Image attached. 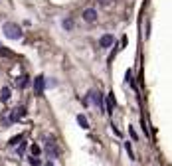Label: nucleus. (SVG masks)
Returning <instances> with one entry per match:
<instances>
[{
  "mask_svg": "<svg viewBox=\"0 0 172 166\" xmlns=\"http://www.w3.org/2000/svg\"><path fill=\"white\" fill-rule=\"evenodd\" d=\"M2 32H4V36H6L8 40H20L24 36L22 34V28H20L16 22H6V24L2 26Z\"/></svg>",
  "mask_w": 172,
  "mask_h": 166,
  "instance_id": "1",
  "label": "nucleus"
},
{
  "mask_svg": "<svg viewBox=\"0 0 172 166\" xmlns=\"http://www.w3.org/2000/svg\"><path fill=\"white\" fill-rule=\"evenodd\" d=\"M89 101H93V103L103 111V95H101L99 91H89V93H87V103H89Z\"/></svg>",
  "mask_w": 172,
  "mask_h": 166,
  "instance_id": "2",
  "label": "nucleus"
},
{
  "mask_svg": "<svg viewBox=\"0 0 172 166\" xmlns=\"http://www.w3.org/2000/svg\"><path fill=\"white\" fill-rule=\"evenodd\" d=\"M44 89H46V77L44 75H38L34 79V91H36V95H42V93H44Z\"/></svg>",
  "mask_w": 172,
  "mask_h": 166,
  "instance_id": "3",
  "label": "nucleus"
},
{
  "mask_svg": "<svg viewBox=\"0 0 172 166\" xmlns=\"http://www.w3.org/2000/svg\"><path fill=\"white\" fill-rule=\"evenodd\" d=\"M113 44H115V38H113L111 34H105V36H101V38H99V46L103 47V50H107V47H111Z\"/></svg>",
  "mask_w": 172,
  "mask_h": 166,
  "instance_id": "4",
  "label": "nucleus"
},
{
  "mask_svg": "<svg viewBox=\"0 0 172 166\" xmlns=\"http://www.w3.org/2000/svg\"><path fill=\"white\" fill-rule=\"evenodd\" d=\"M24 115H26V109H24V107H16V109L12 111V113H10V117H8V119H10V123H16L18 119H22Z\"/></svg>",
  "mask_w": 172,
  "mask_h": 166,
  "instance_id": "5",
  "label": "nucleus"
},
{
  "mask_svg": "<svg viewBox=\"0 0 172 166\" xmlns=\"http://www.w3.org/2000/svg\"><path fill=\"white\" fill-rule=\"evenodd\" d=\"M83 20L85 22H95V20H97V10L95 8H85L83 10Z\"/></svg>",
  "mask_w": 172,
  "mask_h": 166,
  "instance_id": "6",
  "label": "nucleus"
},
{
  "mask_svg": "<svg viewBox=\"0 0 172 166\" xmlns=\"http://www.w3.org/2000/svg\"><path fill=\"white\" fill-rule=\"evenodd\" d=\"M113 107H115V97H113V93L107 95V113H113Z\"/></svg>",
  "mask_w": 172,
  "mask_h": 166,
  "instance_id": "7",
  "label": "nucleus"
},
{
  "mask_svg": "<svg viewBox=\"0 0 172 166\" xmlns=\"http://www.w3.org/2000/svg\"><path fill=\"white\" fill-rule=\"evenodd\" d=\"M77 123L81 128H89V123H87V117L85 115H77Z\"/></svg>",
  "mask_w": 172,
  "mask_h": 166,
  "instance_id": "8",
  "label": "nucleus"
},
{
  "mask_svg": "<svg viewBox=\"0 0 172 166\" xmlns=\"http://www.w3.org/2000/svg\"><path fill=\"white\" fill-rule=\"evenodd\" d=\"M0 99H2L4 103L10 99V87H2V91H0Z\"/></svg>",
  "mask_w": 172,
  "mask_h": 166,
  "instance_id": "9",
  "label": "nucleus"
},
{
  "mask_svg": "<svg viewBox=\"0 0 172 166\" xmlns=\"http://www.w3.org/2000/svg\"><path fill=\"white\" fill-rule=\"evenodd\" d=\"M22 135H16V137H12V138H10V141H8V146H16V144H20V142H22Z\"/></svg>",
  "mask_w": 172,
  "mask_h": 166,
  "instance_id": "10",
  "label": "nucleus"
},
{
  "mask_svg": "<svg viewBox=\"0 0 172 166\" xmlns=\"http://www.w3.org/2000/svg\"><path fill=\"white\" fill-rule=\"evenodd\" d=\"M61 26H63V30H73V20L71 18H66V20H63V22H61Z\"/></svg>",
  "mask_w": 172,
  "mask_h": 166,
  "instance_id": "11",
  "label": "nucleus"
},
{
  "mask_svg": "<svg viewBox=\"0 0 172 166\" xmlns=\"http://www.w3.org/2000/svg\"><path fill=\"white\" fill-rule=\"evenodd\" d=\"M125 150H127V154H129V158L135 160V154H133V146H131V142H125Z\"/></svg>",
  "mask_w": 172,
  "mask_h": 166,
  "instance_id": "12",
  "label": "nucleus"
},
{
  "mask_svg": "<svg viewBox=\"0 0 172 166\" xmlns=\"http://www.w3.org/2000/svg\"><path fill=\"white\" fill-rule=\"evenodd\" d=\"M30 152H32V156H38V154L42 152V148L38 146V144H32V146H30Z\"/></svg>",
  "mask_w": 172,
  "mask_h": 166,
  "instance_id": "13",
  "label": "nucleus"
},
{
  "mask_svg": "<svg viewBox=\"0 0 172 166\" xmlns=\"http://www.w3.org/2000/svg\"><path fill=\"white\" fill-rule=\"evenodd\" d=\"M30 166H42L40 158H38V156H32V158H30Z\"/></svg>",
  "mask_w": 172,
  "mask_h": 166,
  "instance_id": "14",
  "label": "nucleus"
},
{
  "mask_svg": "<svg viewBox=\"0 0 172 166\" xmlns=\"http://www.w3.org/2000/svg\"><path fill=\"white\" fill-rule=\"evenodd\" d=\"M30 85V77H20V87H28Z\"/></svg>",
  "mask_w": 172,
  "mask_h": 166,
  "instance_id": "15",
  "label": "nucleus"
},
{
  "mask_svg": "<svg viewBox=\"0 0 172 166\" xmlns=\"http://www.w3.org/2000/svg\"><path fill=\"white\" fill-rule=\"evenodd\" d=\"M129 132H131V138H133V141H138V135H137V131H135L133 127H129Z\"/></svg>",
  "mask_w": 172,
  "mask_h": 166,
  "instance_id": "16",
  "label": "nucleus"
},
{
  "mask_svg": "<svg viewBox=\"0 0 172 166\" xmlns=\"http://www.w3.org/2000/svg\"><path fill=\"white\" fill-rule=\"evenodd\" d=\"M24 150H26V142H22V144H20V148H18V152H20V154H22Z\"/></svg>",
  "mask_w": 172,
  "mask_h": 166,
  "instance_id": "17",
  "label": "nucleus"
},
{
  "mask_svg": "<svg viewBox=\"0 0 172 166\" xmlns=\"http://www.w3.org/2000/svg\"><path fill=\"white\" fill-rule=\"evenodd\" d=\"M111 2V0H99V4H103V6H105V4H109Z\"/></svg>",
  "mask_w": 172,
  "mask_h": 166,
  "instance_id": "18",
  "label": "nucleus"
}]
</instances>
